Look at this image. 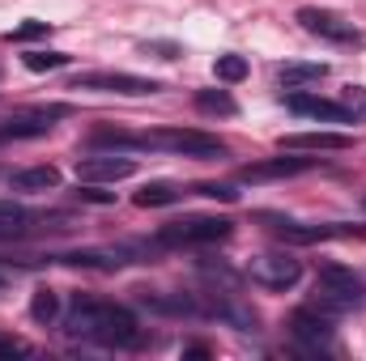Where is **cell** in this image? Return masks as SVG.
Wrapping results in <instances>:
<instances>
[{
  "instance_id": "obj_1",
  "label": "cell",
  "mask_w": 366,
  "mask_h": 361,
  "mask_svg": "<svg viewBox=\"0 0 366 361\" xmlns=\"http://www.w3.org/2000/svg\"><path fill=\"white\" fill-rule=\"evenodd\" d=\"M64 332L73 340H90L107 349H132L141 345V323L128 306L102 302V298H73V306L64 310Z\"/></svg>"
},
{
  "instance_id": "obj_2",
  "label": "cell",
  "mask_w": 366,
  "mask_h": 361,
  "mask_svg": "<svg viewBox=\"0 0 366 361\" xmlns=\"http://www.w3.org/2000/svg\"><path fill=\"white\" fill-rule=\"evenodd\" d=\"M311 306L324 310V315H332V319L350 315V310H362L366 285L350 268H341V264H320V272H315V302Z\"/></svg>"
},
{
  "instance_id": "obj_3",
  "label": "cell",
  "mask_w": 366,
  "mask_h": 361,
  "mask_svg": "<svg viewBox=\"0 0 366 361\" xmlns=\"http://www.w3.org/2000/svg\"><path fill=\"white\" fill-rule=\"evenodd\" d=\"M234 234V221L226 217H183V221H167L158 230V247H204V243H222Z\"/></svg>"
},
{
  "instance_id": "obj_4",
  "label": "cell",
  "mask_w": 366,
  "mask_h": 361,
  "mask_svg": "<svg viewBox=\"0 0 366 361\" xmlns=\"http://www.w3.org/2000/svg\"><path fill=\"white\" fill-rule=\"evenodd\" d=\"M69 90L145 98V93H162V81H154V77H137V73H111V68H98V73H77V77L69 81Z\"/></svg>"
},
{
  "instance_id": "obj_5",
  "label": "cell",
  "mask_w": 366,
  "mask_h": 361,
  "mask_svg": "<svg viewBox=\"0 0 366 361\" xmlns=\"http://www.w3.org/2000/svg\"><path fill=\"white\" fill-rule=\"evenodd\" d=\"M298 26H302L307 34L328 39V43H341V47H358V43H366L362 30H358L350 17L332 13V9H298Z\"/></svg>"
},
{
  "instance_id": "obj_6",
  "label": "cell",
  "mask_w": 366,
  "mask_h": 361,
  "mask_svg": "<svg viewBox=\"0 0 366 361\" xmlns=\"http://www.w3.org/2000/svg\"><path fill=\"white\" fill-rule=\"evenodd\" d=\"M247 276H252L260 289H290V285H298L302 264H298L290 251H264V255H252Z\"/></svg>"
},
{
  "instance_id": "obj_7",
  "label": "cell",
  "mask_w": 366,
  "mask_h": 361,
  "mask_svg": "<svg viewBox=\"0 0 366 361\" xmlns=\"http://www.w3.org/2000/svg\"><path fill=\"white\" fill-rule=\"evenodd\" d=\"M290 332H294V340L307 345V349H328V345H332V315H324V310H315V306H302V310L290 315Z\"/></svg>"
},
{
  "instance_id": "obj_8",
  "label": "cell",
  "mask_w": 366,
  "mask_h": 361,
  "mask_svg": "<svg viewBox=\"0 0 366 361\" xmlns=\"http://www.w3.org/2000/svg\"><path fill=\"white\" fill-rule=\"evenodd\" d=\"M285 106L294 115H307V119H320V123H354L358 115L345 106V102H332V98H315V93H290Z\"/></svg>"
},
{
  "instance_id": "obj_9",
  "label": "cell",
  "mask_w": 366,
  "mask_h": 361,
  "mask_svg": "<svg viewBox=\"0 0 366 361\" xmlns=\"http://www.w3.org/2000/svg\"><path fill=\"white\" fill-rule=\"evenodd\" d=\"M137 175V162L124 153H107V158H81L77 162V183H119Z\"/></svg>"
},
{
  "instance_id": "obj_10",
  "label": "cell",
  "mask_w": 366,
  "mask_h": 361,
  "mask_svg": "<svg viewBox=\"0 0 366 361\" xmlns=\"http://www.w3.org/2000/svg\"><path fill=\"white\" fill-rule=\"evenodd\" d=\"M315 158H273V162H256V166H243V183H269V179H290V175H302L311 171Z\"/></svg>"
},
{
  "instance_id": "obj_11",
  "label": "cell",
  "mask_w": 366,
  "mask_h": 361,
  "mask_svg": "<svg viewBox=\"0 0 366 361\" xmlns=\"http://www.w3.org/2000/svg\"><path fill=\"white\" fill-rule=\"evenodd\" d=\"M281 149H320V153H341V149H354V136H345V132H294V136H281Z\"/></svg>"
},
{
  "instance_id": "obj_12",
  "label": "cell",
  "mask_w": 366,
  "mask_h": 361,
  "mask_svg": "<svg viewBox=\"0 0 366 361\" xmlns=\"http://www.w3.org/2000/svg\"><path fill=\"white\" fill-rule=\"evenodd\" d=\"M13 191H56L60 187V171L56 166H30V171H17L9 175Z\"/></svg>"
},
{
  "instance_id": "obj_13",
  "label": "cell",
  "mask_w": 366,
  "mask_h": 361,
  "mask_svg": "<svg viewBox=\"0 0 366 361\" xmlns=\"http://www.w3.org/2000/svg\"><path fill=\"white\" fill-rule=\"evenodd\" d=\"M324 77H328V64H277V86H285V90H302Z\"/></svg>"
},
{
  "instance_id": "obj_14",
  "label": "cell",
  "mask_w": 366,
  "mask_h": 361,
  "mask_svg": "<svg viewBox=\"0 0 366 361\" xmlns=\"http://www.w3.org/2000/svg\"><path fill=\"white\" fill-rule=\"evenodd\" d=\"M183 195H187V191H183L179 183H149V187L137 191V204H141V208H162V204H175Z\"/></svg>"
},
{
  "instance_id": "obj_15",
  "label": "cell",
  "mask_w": 366,
  "mask_h": 361,
  "mask_svg": "<svg viewBox=\"0 0 366 361\" xmlns=\"http://www.w3.org/2000/svg\"><path fill=\"white\" fill-rule=\"evenodd\" d=\"M56 315H60V298H56V289H34V298H30V319L34 323H56Z\"/></svg>"
},
{
  "instance_id": "obj_16",
  "label": "cell",
  "mask_w": 366,
  "mask_h": 361,
  "mask_svg": "<svg viewBox=\"0 0 366 361\" xmlns=\"http://www.w3.org/2000/svg\"><path fill=\"white\" fill-rule=\"evenodd\" d=\"M196 111H204V115H239V102L226 90H200L196 93Z\"/></svg>"
},
{
  "instance_id": "obj_17",
  "label": "cell",
  "mask_w": 366,
  "mask_h": 361,
  "mask_svg": "<svg viewBox=\"0 0 366 361\" xmlns=\"http://www.w3.org/2000/svg\"><path fill=\"white\" fill-rule=\"evenodd\" d=\"M213 77L226 81V86H234V81L247 77V60H243V56H217V60H213Z\"/></svg>"
},
{
  "instance_id": "obj_18",
  "label": "cell",
  "mask_w": 366,
  "mask_h": 361,
  "mask_svg": "<svg viewBox=\"0 0 366 361\" xmlns=\"http://www.w3.org/2000/svg\"><path fill=\"white\" fill-rule=\"evenodd\" d=\"M21 64H26L30 73H51V68H64L69 56H64V51H26Z\"/></svg>"
},
{
  "instance_id": "obj_19",
  "label": "cell",
  "mask_w": 366,
  "mask_h": 361,
  "mask_svg": "<svg viewBox=\"0 0 366 361\" xmlns=\"http://www.w3.org/2000/svg\"><path fill=\"white\" fill-rule=\"evenodd\" d=\"M192 191H196V195H209V200H226V204H230V200H239V191H234V187H226V183H196Z\"/></svg>"
},
{
  "instance_id": "obj_20",
  "label": "cell",
  "mask_w": 366,
  "mask_h": 361,
  "mask_svg": "<svg viewBox=\"0 0 366 361\" xmlns=\"http://www.w3.org/2000/svg\"><path fill=\"white\" fill-rule=\"evenodd\" d=\"M141 51H145V56H158V60H179L183 56L179 43H141Z\"/></svg>"
},
{
  "instance_id": "obj_21",
  "label": "cell",
  "mask_w": 366,
  "mask_h": 361,
  "mask_svg": "<svg viewBox=\"0 0 366 361\" xmlns=\"http://www.w3.org/2000/svg\"><path fill=\"white\" fill-rule=\"evenodd\" d=\"M39 34H47V21H26V26H17L9 39H13V43H21V39H39Z\"/></svg>"
},
{
  "instance_id": "obj_22",
  "label": "cell",
  "mask_w": 366,
  "mask_h": 361,
  "mask_svg": "<svg viewBox=\"0 0 366 361\" xmlns=\"http://www.w3.org/2000/svg\"><path fill=\"white\" fill-rule=\"evenodd\" d=\"M341 102H345V106H350V111L358 115V111H366V90H358V86H350V90H345V98H341Z\"/></svg>"
},
{
  "instance_id": "obj_23",
  "label": "cell",
  "mask_w": 366,
  "mask_h": 361,
  "mask_svg": "<svg viewBox=\"0 0 366 361\" xmlns=\"http://www.w3.org/2000/svg\"><path fill=\"white\" fill-rule=\"evenodd\" d=\"M77 200H86V204H111L115 195H111V191H94V187H81V191H77Z\"/></svg>"
},
{
  "instance_id": "obj_24",
  "label": "cell",
  "mask_w": 366,
  "mask_h": 361,
  "mask_svg": "<svg viewBox=\"0 0 366 361\" xmlns=\"http://www.w3.org/2000/svg\"><path fill=\"white\" fill-rule=\"evenodd\" d=\"M13 353H26V345L17 336H0V357H13Z\"/></svg>"
}]
</instances>
